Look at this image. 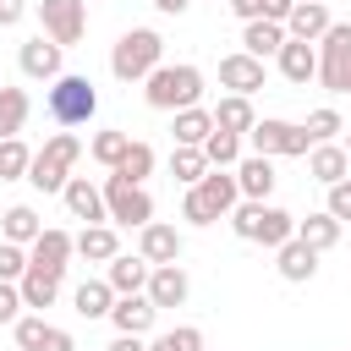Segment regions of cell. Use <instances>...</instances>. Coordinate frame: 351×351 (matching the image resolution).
Returning a JSON list of instances; mask_svg holds the SVG:
<instances>
[{
  "label": "cell",
  "instance_id": "obj_1",
  "mask_svg": "<svg viewBox=\"0 0 351 351\" xmlns=\"http://www.w3.org/2000/svg\"><path fill=\"white\" fill-rule=\"evenodd\" d=\"M203 99V71L192 66V60H165V66H154L148 77H143V104L148 110H165V115H176V110H192Z\"/></svg>",
  "mask_w": 351,
  "mask_h": 351
},
{
  "label": "cell",
  "instance_id": "obj_2",
  "mask_svg": "<svg viewBox=\"0 0 351 351\" xmlns=\"http://www.w3.org/2000/svg\"><path fill=\"white\" fill-rule=\"evenodd\" d=\"M236 203H241V192H236V170H208L197 186H186V197H181V219L203 230V225L225 219Z\"/></svg>",
  "mask_w": 351,
  "mask_h": 351
},
{
  "label": "cell",
  "instance_id": "obj_3",
  "mask_svg": "<svg viewBox=\"0 0 351 351\" xmlns=\"http://www.w3.org/2000/svg\"><path fill=\"white\" fill-rule=\"evenodd\" d=\"M225 219L241 241H258V247H285L296 236V214H285L280 203H236Z\"/></svg>",
  "mask_w": 351,
  "mask_h": 351
},
{
  "label": "cell",
  "instance_id": "obj_4",
  "mask_svg": "<svg viewBox=\"0 0 351 351\" xmlns=\"http://www.w3.org/2000/svg\"><path fill=\"white\" fill-rule=\"evenodd\" d=\"M44 104H49V121H55V126H88L93 110H99V88H93V77H82V71H60V77L49 82Z\"/></svg>",
  "mask_w": 351,
  "mask_h": 351
},
{
  "label": "cell",
  "instance_id": "obj_5",
  "mask_svg": "<svg viewBox=\"0 0 351 351\" xmlns=\"http://www.w3.org/2000/svg\"><path fill=\"white\" fill-rule=\"evenodd\" d=\"M154 66H165V38L154 27H126L115 38V49H110V71L121 82H143Z\"/></svg>",
  "mask_w": 351,
  "mask_h": 351
},
{
  "label": "cell",
  "instance_id": "obj_6",
  "mask_svg": "<svg viewBox=\"0 0 351 351\" xmlns=\"http://www.w3.org/2000/svg\"><path fill=\"white\" fill-rule=\"evenodd\" d=\"M77 159H82V137H71V132H55V137H49V143L33 154V165H27V181H33L38 192H60V186L71 181Z\"/></svg>",
  "mask_w": 351,
  "mask_h": 351
},
{
  "label": "cell",
  "instance_id": "obj_7",
  "mask_svg": "<svg viewBox=\"0 0 351 351\" xmlns=\"http://www.w3.org/2000/svg\"><path fill=\"white\" fill-rule=\"evenodd\" d=\"M252 154H263V159H302L313 143H307V132L296 126V121H280V115H263V121H252V132L241 137Z\"/></svg>",
  "mask_w": 351,
  "mask_h": 351
},
{
  "label": "cell",
  "instance_id": "obj_8",
  "mask_svg": "<svg viewBox=\"0 0 351 351\" xmlns=\"http://www.w3.org/2000/svg\"><path fill=\"white\" fill-rule=\"evenodd\" d=\"M104 214H110V225H132V230H143L148 219H154V197L143 192V186H132V181H121L115 170L104 176Z\"/></svg>",
  "mask_w": 351,
  "mask_h": 351
},
{
  "label": "cell",
  "instance_id": "obj_9",
  "mask_svg": "<svg viewBox=\"0 0 351 351\" xmlns=\"http://www.w3.org/2000/svg\"><path fill=\"white\" fill-rule=\"evenodd\" d=\"M38 33H44L49 44H60V49L82 44V33H88V5H82V0H38Z\"/></svg>",
  "mask_w": 351,
  "mask_h": 351
},
{
  "label": "cell",
  "instance_id": "obj_10",
  "mask_svg": "<svg viewBox=\"0 0 351 351\" xmlns=\"http://www.w3.org/2000/svg\"><path fill=\"white\" fill-rule=\"evenodd\" d=\"M318 82L329 93H346V82H351V22H329V33L318 38Z\"/></svg>",
  "mask_w": 351,
  "mask_h": 351
},
{
  "label": "cell",
  "instance_id": "obj_11",
  "mask_svg": "<svg viewBox=\"0 0 351 351\" xmlns=\"http://www.w3.org/2000/svg\"><path fill=\"white\" fill-rule=\"evenodd\" d=\"M16 66H22V77H33V82H55V77L66 71V49H60V44H49L44 33H33V38H22Z\"/></svg>",
  "mask_w": 351,
  "mask_h": 351
},
{
  "label": "cell",
  "instance_id": "obj_12",
  "mask_svg": "<svg viewBox=\"0 0 351 351\" xmlns=\"http://www.w3.org/2000/svg\"><path fill=\"white\" fill-rule=\"evenodd\" d=\"M181 247H186V236H181L176 225H165V219H148V225L137 230V258H143L148 269H159V263H181Z\"/></svg>",
  "mask_w": 351,
  "mask_h": 351
},
{
  "label": "cell",
  "instance_id": "obj_13",
  "mask_svg": "<svg viewBox=\"0 0 351 351\" xmlns=\"http://www.w3.org/2000/svg\"><path fill=\"white\" fill-rule=\"evenodd\" d=\"M60 203H66V214L82 219V225H110V214H104V192H99L88 176H71V181L60 186Z\"/></svg>",
  "mask_w": 351,
  "mask_h": 351
},
{
  "label": "cell",
  "instance_id": "obj_14",
  "mask_svg": "<svg viewBox=\"0 0 351 351\" xmlns=\"http://www.w3.org/2000/svg\"><path fill=\"white\" fill-rule=\"evenodd\" d=\"M27 269L66 274V269H71V230H55V225H44V230H38V241L27 247Z\"/></svg>",
  "mask_w": 351,
  "mask_h": 351
},
{
  "label": "cell",
  "instance_id": "obj_15",
  "mask_svg": "<svg viewBox=\"0 0 351 351\" xmlns=\"http://www.w3.org/2000/svg\"><path fill=\"white\" fill-rule=\"evenodd\" d=\"M143 296H148V302L165 313V307H181V302L192 296V280H186V269H181V263H159V269H148Z\"/></svg>",
  "mask_w": 351,
  "mask_h": 351
},
{
  "label": "cell",
  "instance_id": "obj_16",
  "mask_svg": "<svg viewBox=\"0 0 351 351\" xmlns=\"http://www.w3.org/2000/svg\"><path fill=\"white\" fill-rule=\"evenodd\" d=\"M274 159H263V154H241V165H236V192H241V203H269V192H274Z\"/></svg>",
  "mask_w": 351,
  "mask_h": 351
},
{
  "label": "cell",
  "instance_id": "obj_17",
  "mask_svg": "<svg viewBox=\"0 0 351 351\" xmlns=\"http://www.w3.org/2000/svg\"><path fill=\"white\" fill-rule=\"evenodd\" d=\"M110 324H115V335H137V340H148V329L159 324V307H154L143 291H137V296H115Z\"/></svg>",
  "mask_w": 351,
  "mask_h": 351
},
{
  "label": "cell",
  "instance_id": "obj_18",
  "mask_svg": "<svg viewBox=\"0 0 351 351\" xmlns=\"http://www.w3.org/2000/svg\"><path fill=\"white\" fill-rule=\"evenodd\" d=\"M329 5L324 0H296L291 5V16H285V38H296V44H318L324 33H329Z\"/></svg>",
  "mask_w": 351,
  "mask_h": 351
},
{
  "label": "cell",
  "instance_id": "obj_19",
  "mask_svg": "<svg viewBox=\"0 0 351 351\" xmlns=\"http://www.w3.org/2000/svg\"><path fill=\"white\" fill-rule=\"evenodd\" d=\"M219 82H225L230 93L252 99V93L263 88V60H252L247 49H230V55H219Z\"/></svg>",
  "mask_w": 351,
  "mask_h": 351
},
{
  "label": "cell",
  "instance_id": "obj_20",
  "mask_svg": "<svg viewBox=\"0 0 351 351\" xmlns=\"http://www.w3.org/2000/svg\"><path fill=\"white\" fill-rule=\"evenodd\" d=\"M274 66H280V77H285V82L307 88V82L318 77V44H296V38H285V44H280V55H274Z\"/></svg>",
  "mask_w": 351,
  "mask_h": 351
},
{
  "label": "cell",
  "instance_id": "obj_21",
  "mask_svg": "<svg viewBox=\"0 0 351 351\" xmlns=\"http://www.w3.org/2000/svg\"><path fill=\"white\" fill-rule=\"evenodd\" d=\"M115 252H121L115 225H82V230L71 236V258H82V263H110Z\"/></svg>",
  "mask_w": 351,
  "mask_h": 351
},
{
  "label": "cell",
  "instance_id": "obj_22",
  "mask_svg": "<svg viewBox=\"0 0 351 351\" xmlns=\"http://www.w3.org/2000/svg\"><path fill=\"white\" fill-rule=\"evenodd\" d=\"M307 176L324 181V186L351 181V159H346V148H340V143H313V148H307Z\"/></svg>",
  "mask_w": 351,
  "mask_h": 351
},
{
  "label": "cell",
  "instance_id": "obj_23",
  "mask_svg": "<svg viewBox=\"0 0 351 351\" xmlns=\"http://www.w3.org/2000/svg\"><path fill=\"white\" fill-rule=\"evenodd\" d=\"M38 230H44V219H38L33 203H11V208L0 214V241H11V247H33Z\"/></svg>",
  "mask_w": 351,
  "mask_h": 351
},
{
  "label": "cell",
  "instance_id": "obj_24",
  "mask_svg": "<svg viewBox=\"0 0 351 351\" xmlns=\"http://www.w3.org/2000/svg\"><path fill=\"white\" fill-rule=\"evenodd\" d=\"M274 269H280V280H291V285H307V280L318 274V252H313V247H302V241L291 236L285 247H274Z\"/></svg>",
  "mask_w": 351,
  "mask_h": 351
},
{
  "label": "cell",
  "instance_id": "obj_25",
  "mask_svg": "<svg viewBox=\"0 0 351 351\" xmlns=\"http://www.w3.org/2000/svg\"><path fill=\"white\" fill-rule=\"evenodd\" d=\"M104 285H110L115 296H137V291L148 285V263H143V258H132V252H115V258H110V269H104Z\"/></svg>",
  "mask_w": 351,
  "mask_h": 351
},
{
  "label": "cell",
  "instance_id": "obj_26",
  "mask_svg": "<svg viewBox=\"0 0 351 351\" xmlns=\"http://www.w3.org/2000/svg\"><path fill=\"white\" fill-rule=\"evenodd\" d=\"M208 115H214V132H236V137H247V132H252V121H258L252 99H241V93H225Z\"/></svg>",
  "mask_w": 351,
  "mask_h": 351
},
{
  "label": "cell",
  "instance_id": "obj_27",
  "mask_svg": "<svg viewBox=\"0 0 351 351\" xmlns=\"http://www.w3.org/2000/svg\"><path fill=\"white\" fill-rule=\"evenodd\" d=\"M208 132H214V115H208L203 104H192V110H176V121H170V137H176V148H203V143H208Z\"/></svg>",
  "mask_w": 351,
  "mask_h": 351
},
{
  "label": "cell",
  "instance_id": "obj_28",
  "mask_svg": "<svg viewBox=\"0 0 351 351\" xmlns=\"http://www.w3.org/2000/svg\"><path fill=\"white\" fill-rule=\"evenodd\" d=\"M280 44H285V27H280V22H241V49H247L252 60L280 55Z\"/></svg>",
  "mask_w": 351,
  "mask_h": 351
},
{
  "label": "cell",
  "instance_id": "obj_29",
  "mask_svg": "<svg viewBox=\"0 0 351 351\" xmlns=\"http://www.w3.org/2000/svg\"><path fill=\"white\" fill-rule=\"evenodd\" d=\"M340 230H346V225H340V219H329L324 208H318V214H307V219H296V241H302V247H313V252H329V247L340 241Z\"/></svg>",
  "mask_w": 351,
  "mask_h": 351
},
{
  "label": "cell",
  "instance_id": "obj_30",
  "mask_svg": "<svg viewBox=\"0 0 351 351\" xmlns=\"http://www.w3.org/2000/svg\"><path fill=\"white\" fill-rule=\"evenodd\" d=\"M16 291H22V307H33V313H44V307H55V296H60V274H44V269H27V274L16 280Z\"/></svg>",
  "mask_w": 351,
  "mask_h": 351
},
{
  "label": "cell",
  "instance_id": "obj_31",
  "mask_svg": "<svg viewBox=\"0 0 351 351\" xmlns=\"http://www.w3.org/2000/svg\"><path fill=\"white\" fill-rule=\"evenodd\" d=\"M71 307H77V318H110V307H115V291L104 285V280H82L77 291H71Z\"/></svg>",
  "mask_w": 351,
  "mask_h": 351
},
{
  "label": "cell",
  "instance_id": "obj_32",
  "mask_svg": "<svg viewBox=\"0 0 351 351\" xmlns=\"http://www.w3.org/2000/svg\"><path fill=\"white\" fill-rule=\"evenodd\" d=\"M27 115H33L27 88H0V143H5V137H22Z\"/></svg>",
  "mask_w": 351,
  "mask_h": 351
},
{
  "label": "cell",
  "instance_id": "obj_33",
  "mask_svg": "<svg viewBox=\"0 0 351 351\" xmlns=\"http://www.w3.org/2000/svg\"><path fill=\"white\" fill-rule=\"evenodd\" d=\"M126 148H132V132H121V126H110V132H93V137H88V159H93V165H104V170H115V165L126 159Z\"/></svg>",
  "mask_w": 351,
  "mask_h": 351
},
{
  "label": "cell",
  "instance_id": "obj_34",
  "mask_svg": "<svg viewBox=\"0 0 351 351\" xmlns=\"http://www.w3.org/2000/svg\"><path fill=\"white\" fill-rule=\"evenodd\" d=\"M203 159H208V170H236L241 165V137L236 132H208Z\"/></svg>",
  "mask_w": 351,
  "mask_h": 351
},
{
  "label": "cell",
  "instance_id": "obj_35",
  "mask_svg": "<svg viewBox=\"0 0 351 351\" xmlns=\"http://www.w3.org/2000/svg\"><path fill=\"white\" fill-rule=\"evenodd\" d=\"M115 176H121V181H132V186H143V181L154 176V148H148L143 137H132V148H126V159L115 165Z\"/></svg>",
  "mask_w": 351,
  "mask_h": 351
},
{
  "label": "cell",
  "instance_id": "obj_36",
  "mask_svg": "<svg viewBox=\"0 0 351 351\" xmlns=\"http://www.w3.org/2000/svg\"><path fill=\"white\" fill-rule=\"evenodd\" d=\"M291 5H296V0H230V11H236L241 22H280V27H285Z\"/></svg>",
  "mask_w": 351,
  "mask_h": 351
},
{
  "label": "cell",
  "instance_id": "obj_37",
  "mask_svg": "<svg viewBox=\"0 0 351 351\" xmlns=\"http://www.w3.org/2000/svg\"><path fill=\"white\" fill-rule=\"evenodd\" d=\"M170 176H176L181 186H197V181L208 176V159H203V148H170Z\"/></svg>",
  "mask_w": 351,
  "mask_h": 351
},
{
  "label": "cell",
  "instance_id": "obj_38",
  "mask_svg": "<svg viewBox=\"0 0 351 351\" xmlns=\"http://www.w3.org/2000/svg\"><path fill=\"white\" fill-rule=\"evenodd\" d=\"M27 165H33V148L22 137H5L0 143V181H27Z\"/></svg>",
  "mask_w": 351,
  "mask_h": 351
},
{
  "label": "cell",
  "instance_id": "obj_39",
  "mask_svg": "<svg viewBox=\"0 0 351 351\" xmlns=\"http://www.w3.org/2000/svg\"><path fill=\"white\" fill-rule=\"evenodd\" d=\"M302 132H307V143H335L340 132H346V121H340V110H329V104H318L307 121H302Z\"/></svg>",
  "mask_w": 351,
  "mask_h": 351
},
{
  "label": "cell",
  "instance_id": "obj_40",
  "mask_svg": "<svg viewBox=\"0 0 351 351\" xmlns=\"http://www.w3.org/2000/svg\"><path fill=\"white\" fill-rule=\"evenodd\" d=\"M148 351H203V329H197V324H176V329L154 335Z\"/></svg>",
  "mask_w": 351,
  "mask_h": 351
},
{
  "label": "cell",
  "instance_id": "obj_41",
  "mask_svg": "<svg viewBox=\"0 0 351 351\" xmlns=\"http://www.w3.org/2000/svg\"><path fill=\"white\" fill-rule=\"evenodd\" d=\"M44 329H49V324H44V313H22V318L11 324L16 351H38V346H44Z\"/></svg>",
  "mask_w": 351,
  "mask_h": 351
},
{
  "label": "cell",
  "instance_id": "obj_42",
  "mask_svg": "<svg viewBox=\"0 0 351 351\" xmlns=\"http://www.w3.org/2000/svg\"><path fill=\"white\" fill-rule=\"evenodd\" d=\"M27 274V247H11V241H0V280H22Z\"/></svg>",
  "mask_w": 351,
  "mask_h": 351
},
{
  "label": "cell",
  "instance_id": "obj_43",
  "mask_svg": "<svg viewBox=\"0 0 351 351\" xmlns=\"http://www.w3.org/2000/svg\"><path fill=\"white\" fill-rule=\"evenodd\" d=\"M324 214H329V219H340V225H351V181H335V186H329Z\"/></svg>",
  "mask_w": 351,
  "mask_h": 351
},
{
  "label": "cell",
  "instance_id": "obj_44",
  "mask_svg": "<svg viewBox=\"0 0 351 351\" xmlns=\"http://www.w3.org/2000/svg\"><path fill=\"white\" fill-rule=\"evenodd\" d=\"M22 318V291L11 280H0V324H16Z\"/></svg>",
  "mask_w": 351,
  "mask_h": 351
},
{
  "label": "cell",
  "instance_id": "obj_45",
  "mask_svg": "<svg viewBox=\"0 0 351 351\" xmlns=\"http://www.w3.org/2000/svg\"><path fill=\"white\" fill-rule=\"evenodd\" d=\"M38 351H77V340H71V329H55V324H49V329H44V346H38Z\"/></svg>",
  "mask_w": 351,
  "mask_h": 351
},
{
  "label": "cell",
  "instance_id": "obj_46",
  "mask_svg": "<svg viewBox=\"0 0 351 351\" xmlns=\"http://www.w3.org/2000/svg\"><path fill=\"white\" fill-rule=\"evenodd\" d=\"M27 16V0H0V27H16Z\"/></svg>",
  "mask_w": 351,
  "mask_h": 351
},
{
  "label": "cell",
  "instance_id": "obj_47",
  "mask_svg": "<svg viewBox=\"0 0 351 351\" xmlns=\"http://www.w3.org/2000/svg\"><path fill=\"white\" fill-rule=\"evenodd\" d=\"M104 351H148V340H137V335H115Z\"/></svg>",
  "mask_w": 351,
  "mask_h": 351
},
{
  "label": "cell",
  "instance_id": "obj_48",
  "mask_svg": "<svg viewBox=\"0 0 351 351\" xmlns=\"http://www.w3.org/2000/svg\"><path fill=\"white\" fill-rule=\"evenodd\" d=\"M186 5H192V0H154V11H159V16H181Z\"/></svg>",
  "mask_w": 351,
  "mask_h": 351
},
{
  "label": "cell",
  "instance_id": "obj_49",
  "mask_svg": "<svg viewBox=\"0 0 351 351\" xmlns=\"http://www.w3.org/2000/svg\"><path fill=\"white\" fill-rule=\"evenodd\" d=\"M340 148H346V159H351V132H346V143H340Z\"/></svg>",
  "mask_w": 351,
  "mask_h": 351
},
{
  "label": "cell",
  "instance_id": "obj_50",
  "mask_svg": "<svg viewBox=\"0 0 351 351\" xmlns=\"http://www.w3.org/2000/svg\"><path fill=\"white\" fill-rule=\"evenodd\" d=\"M346 93H351V82H346Z\"/></svg>",
  "mask_w": 351,
  "mask_h": 351
},
{
  "label": "cell",
  "instance_id": "obj_51",
  "mask_svg": "<svg viewBox=\"0 0 351 351\" xmlns=\"http://www.w3.org/2000/svg\"><path fill=\"white\" fill-rule=\"evenodd\" d=\"M203 351H208V346H203Z\"/></svg>",
  "mask_w": 351,
  "mask_h": 351
},
{
  "label": "cell",
  "instance_id": "obj_52",
  "mask_svg": "<svg viewBox=\"0 0 351 351\" xmlns=\"http://www.w3.org/2000/svg\"><path fill=\"white\" fill-rule=\"evenodd\" d=\"M82 5H88V0H82Z\"/></svg>",
  "mask_w": 351,
  "mask_h": 351
}]
</instances>
